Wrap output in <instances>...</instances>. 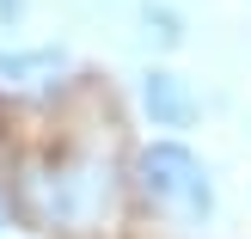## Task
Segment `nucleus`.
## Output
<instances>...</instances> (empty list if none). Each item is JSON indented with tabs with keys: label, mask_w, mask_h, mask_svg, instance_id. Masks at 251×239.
<instances>
[{
	"label": "nucleus",
	"mask_w": 251,
	"mask_h": 239,
	"mask_svg": "<svg viewBox=\"0 0 251 239\" xmlns=\"http://www.w3.org/2000/svg\"><path fill=\"white\" fill-rule=\"evenodd\" d=\"M25 203H31L37 221L80 233V227H92L110 209V172H104V159H86V154L43 159V166H31V178H25Z\"/></svg>",
	"instance_id": "obj_1"
},
{
	"label": "nucleus",
	"mask_w": 251,
	"mask_h": 239,
	"mask_svg": "<svg viewBox=\"0 0 251 239\" xmlns=\"http://www.w3.org/2000/svg\"><path fill=\"white\" fill-rule=\"evenodd\" d=\"M135 178H141V196H147L166 221H178V227H208V221H215V178H208V166H202L184 141H153V147H141Z\"/></svg>",
	"instance_id": "obj_2"
},
{
	"label": "nucleus",
	"mask_w": 251,
	"mask_h": 239,
	"mask_svg": "<svg viewBox=\"0 0 251 239\" xmlns=\"http://www.w3.org/2000/svg\"><path fill=\"white\" fill-rule=\"evenodd\" d=\"M135 98H141V110H147L153 129H190L196 110H202L196 92H190V80L172 74V68H147L141 80H135Z\"/></svg>",
	"instance_id": "obj_3"
},
{
	"label": "nucleus",
	"mask_w": 251,
	"mask_h": 239,
	"mask_svg": "<svg viewBox=\"0 0 251 239\" xmlns=\"http://www.w3.org/2000/svg\"><path fill=\"white\" fill-rule=\"evenodd\" d=\"M55 74H68V49H0V86L6 92H43Z\"/></svg>",
	"instance_id": "obj_4"
},
{
	"label": "nucleus",
	"mask_w": 251,
	"mask_h": 239,
	"mask_svg": "<svg viewBox=\"0 0 251 239\" xmlns=\"http://www.w3.org/2000/svg\"><path fill=\"white\" fill-rule=\"evenodd\" d=\"M135 25H141V43H147V49H178V43H184V19L166 6V0H141Z\"/></svg>",
	"instance_id": "obj_5"
},
{
	"label": "nucleus",
	"mask_w": 251,
	"mask_h": 239,
	"mask_svg": "<svg viewBox=\"0 0 251 239\" xmlns=\"http://www.w3.org/2000/svg\"><path fill=\"white\" fill-rule=\"evenodd\" d=\"M25 6H31V0H0V25H6V31H12V25L25 19Z\"/></svg>",
	"instance_id": "obj_6"
}]
</instances>
